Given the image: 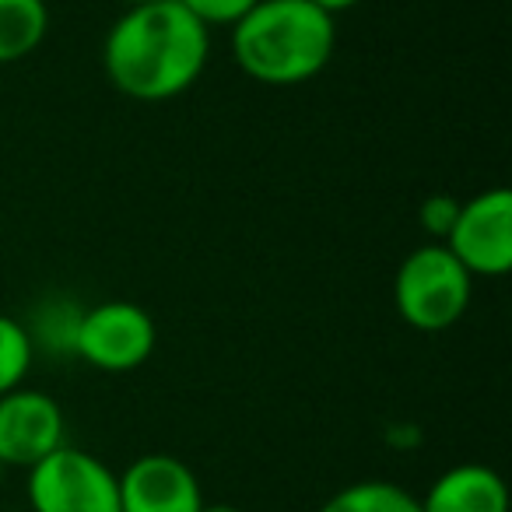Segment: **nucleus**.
Returning <instances> with one entry per match:
<instances>
[{"mask_svg":"<svg viewBox=\"0 0 512 512\" xmlns=\"http://www.w3.org/2000/svg\"><path fill=\"white\" fill-rule=\"evenodd\" d=\"M211 57V29L179 0L127 8L102 43L109 85L137 102H169L193 88Z\"/></svg>","mask_w":512,"mask_h":512,"instance_id":"f257e3e1","label":"nucleus"},{"mask_svg":"<svg viewBox=\"0 0 512 512\" xmlns=\"http://www.w3.org/2000/svg\"><path fill=\"white\" fill-rule=\"evenodd\" d=\"M337 46L334 15L313 0H256L232 25V57L260 85L292 88L316 78Z\"/></svg>","mask_w":512,"mask_h":512,"instance_id":"f03ea898","label":"nucleus"},{"mask_svg":"<svg viewBox=\"0 0 512 512\" xmlns=\"http://www.w3.org/2000/svg\"><path fill=\"white\" fill-rule=\"evenodd\" d=\"M474 292L467 267L442 242H428L404 256L393 278V302L407 327L439 334L463 320Z\"/></svg>","mask_w":512,"mask_h":512,"instance_id":"7ed1b4c3","label":"nucleus"},{"mask_svg":"<svg viewBox=\"0 0 512 512\" xmlns=\"http://www.w3.org/2000/svg\"><path fill=\"white\" fill-rule=\"evenodd\" d=\"M32 512H120V477L85 449L60 446L29 467Z\"/></svg>","mask_w":512,"mask_h":512,"instance_id":"20e7f679","label":"nucleus"},{"mask_svg":"<svg viewBox=\"0 0 512 512\" xmlns=\"http://www.w3.org/2000/svg\"><path fill=\"white\" fill-rule=\"evenodd\" d=\"M442 246L467 267L470 278H502L512 267V190L491 186L456 207Z\"/></svg>","mask_w":512,"mask_h":512,"instance_id":"39448f33","label":"nucleus"},{"mask_svg":"<svg viewBox=\"0 0 512 512\" xmlns=\"http://www.w3.org/2000/svg\"><path fill=\"white\" fill-rule=\"evenodd\" d=\"M155 341L158 330L148 309L113 299L81 313L74 355L102 372H134L151 358Z\"/></svg>","mask_w":512,"mask_h":512,"instance_id":"423d86ee","label":"nucleus"},{"mask_svg":"<svg viewBox=\"0 0 512 512\" xmlns=\"http://www.w3.org/2000/svg\"><path fill=\"white\" fill-rule=\"evenodd\" d=\"M67 439L64 407L43 390L15 386L0 397V467H36Z\"/></svg>","mask_w":512,"mask_h":512,"instance_id":"0eeeda50","label":"nucleus"},{"mask_svg":"<svg viewBox=\"0 0 512 512\" xmlns=\"http://www.w3.org/2000/svg\"><path fill=\"white\" fill-rule=\"evenodd\" d=\"M120 477V512H200L204 491L183 460L144 453Z\"/></svg>","mask_w":512,"mask_h":512,"instance_id":"6e6552de","label":"nucleus"},{"mask_svg":"<svg viewBox=\"0 0 512 512\" xmlns=\"http://www.w3.org/2000/svg\"><path fill=\"white\" fill-rule=\"evenodd\" d=\"M421 512H509V488L484 463H456L425 491Z\"/></svg>","mask_w":512,"mask_h":512,"instance_id":"1a4fd4ad","label":"nucleus"},{"mask_svg":"<svg viewBox=\"0 0 512 512\" xmlns=\"http://www.w3.org/2000/svg\"><path fill=\"white\" fill-rule=\"evenodd\" d=\"M50 32L46 0H0V64L36 53Z\"/></svg>","mask_w":512,"mask_h":512,"instance_id":"9d476101","label":"nucleus"},{"mask_svg":"<svg viewBox=\"0 0 512 512\" xmlns=\"http://www.w3.org/2000/svg\"><path fill=\"white\" fill-rule=\"evenodd\" d=\"M320 512H421V502L393 481H355L330 495Z\"/></svg>","mask_w":512,"mask_h":512,"instance_id":"9b49d317","label":"nucleus"},{"mask_svg":"<svg viewBox=\"0 0 512 512\" xmlns=\"http://www.w3.org/2000/svg\"><path fill=\"white\" fill-rule=\"evenodd\" d=\"M32 358H36V348H32V337L25 330V323L8 313H0V397L25 383V376L32 369Z\"/></svg>","mask_w":512,"mask_h":512,"instance_id":"f8f14e48","label":"nucleus"},{"mask_svg":"<svg viewBox=\"0 0 512 512\" xmlns=\"http://www.w3.org/2000/svg\"><path fill=\"white\" fill-rule=\"evenodd\" d=\"M81 313H85V309H78L67 299H57V302H50V306H43L36 316V327H25L32 337V348L36 351L46 348V351H53V355L71 351L74 355V334H78Z\"/></svg>","mask_w":512,"mask_h":512,"instance_id":"ddd939ff","label":"nucleus"},{"mask_svg":"<svg viewBox=\"0 0 512 512\" xmlns=\"http://www.w3.org/2000/svg\"><path fill=\"white\" fill-rule=\"evenodd\" d=\"M179 4H183L197 22H204L207 29H211V25H228V29H232L242 15L253 11L256 0H179Z\"/></svg>","mask_w":512,"mask_h":512,"instance_id":"4468645a","label":"nucleus"},{"mask_svg":"<svg viewBox=\"0 0 512 512\" xmlns=\"http://www.w3.org/2000/svg\"><path fill=\"white\" fill-rule=\"evenodd\" d=\"M456 200L453 197H428L425 204H421V225H425V232H432V235H442L446 239V232H449V225H453V218H456Z\"/></svg>","mask_w":512,"mask_h":512,"instance_id":"2eb2a0df","label":"nucleus"},{"mask_svg":"<svg viewBox=\"0 0 512 512\" xmlns=\"http://www.w3.org/2000/svg\"><path fill=\"white\" fill-rule=\"evenodd\" d=\"M316 8L327 11V15H341V11H351L355 4H362V0H313Z\"/></svg>","mask_w":512,"mask_h":512,"instance_id":"dca6fc26","label":"nucleus"},{"mask_svg":"<svg viewBox=\"0 0 512 512\" xmlns=\"http://www.w3.org/2000/svg\"><path fill=\"white\" fill-rule=\"evenodd\" d=\"M200 512H246V509H239V505H204Z\"/></svg>","mask_w":512,"mask_h":512,"instance_id":"f3484780","label":"nucleus"},{"mask_svg":"<svg viewBox=\"0 0 512 512\" xmlns=\"http://www.w3.org/2000/svg\"><path fill=\"white\" fill-rule=\"evenodd\" d=\"M120 4H127V8H134V4H151V0H120Z\"/></svg>","mask_w":512,"mask_h":512,"instance_id":"a211bd4d","label":"nucleus"},{"mask_svg":"<svg viewBox=\"0 0 512 512\" xmlns=\"http://www.w3.org/2000/svg\"><path fill=\"white\" fill-rule=\"evenodd\" d=\"M0 470H4V467H0Z\"/></svg>","mask_w":512,"mask_h":512,"instance_id":"6ab92c4d","label":"nucleus"}]
</instances>
